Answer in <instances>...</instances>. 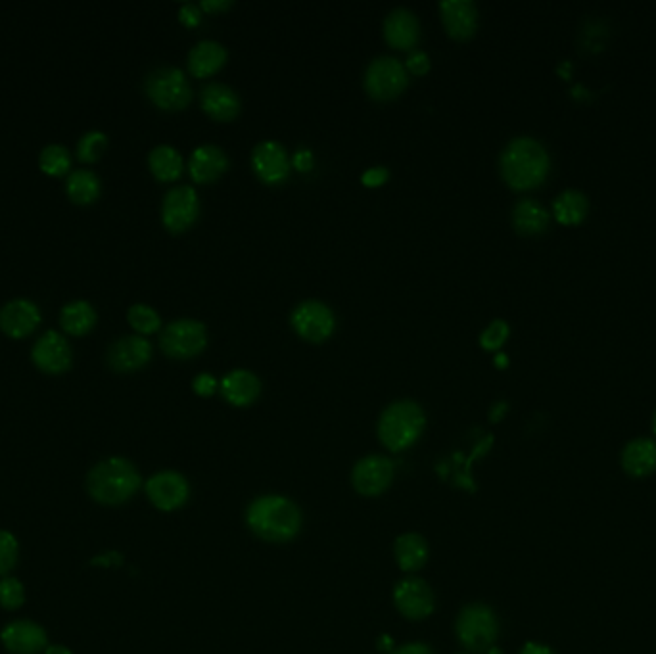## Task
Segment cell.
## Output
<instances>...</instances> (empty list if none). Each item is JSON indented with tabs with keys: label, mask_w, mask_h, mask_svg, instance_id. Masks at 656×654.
<instances>
[{
	"label": "cell",
	"mask_w": 656,
	"mask_h": 654,
	"mask_svg": "<svg viewBox=\"0 0 656 654\" xmlns=\"http://www.w3.org/2000/svg\"><path fill=\"white\" fill-rule=\"evenodd\" d=\"M25 585L14 578V576H4L0 578V607L4 610H18L25 605Z\"/></svg>",
	"instance_id": "d590c367"
},
{
	"label": "cell",
	"mask_w": 656,
	"mask_h": 654,
	"mask_svg": "<svg viewBox=\"0 0 656 654\" xmlns=\"http://www.w3.org/2000/svg\"><path fill=\"white\" fill-rule=\"evenodd\" d=\"M442 22L446 25L449 37L457 41H467L478 27V10L470 0H444L440 4Z\"/></svg>",
	"instance_id": "ffe728a7"
},
{
	"label": "cell",
	"mask_w": 656,
	"mask_h": 654,
	"mask_svg": "<svg viewBox=\"0 0 656 654\" xmlns=\"http://www.w3.org/2000/svg\"><path fill=\"white\" fill-rule=\"evenodd\" d=\"M384 37L390 47L409 50L419 43L421 25L417 16L407 8L392 10L384 20Z\"/></svg>",
	"instance_id": "44dd1931"
},
{
	"label": "cell",
	"mask_w": 656,
	"mask_h": 654,
	"mask_svg": "<svg viewBox=\"0 0 656 654\" xmlns=\"http://www.w3.org/2000/svg\"><path fill=\"white\" fill-rule=\"evenodd\" d=\"M503 411H507V405H505V403H499V405L495 407V411H493V421L501 419V413H503Z\"/></svg>",
	"instance_id": "681fc988"
},
{
	"label": "cell",
	"mask_w": 656,
	"mask_h": 654,
	"mask_svg": "<svg viewBox=\"0 0 656 654\" xmlns=\"http://www.w3.org/2000/svg\"><path fill=\"white\" fill-rule=\"evenodd\" d=\"M501 175L513 190H534L541 187L551 171V160L545 146L530 137H518L501 152Z\"/></svg>",
	"instance_id": "6da1fadb"
},
{
	"label": "cell",
	"mask_w": 656,
	"mask_h": 654,
	"mask_svg": "<svg viewBox=\"0 0 656 654\" xmlns=\"http://www.w3.org/2000/svg\"><path fill=\"white\" fill-rule=\"evenodd\" d=\"M208 344L206 327L196 319H177L164 328L160 346L167 357L192 359L200 355Z\"/></svg>",
	"instance_id": "52a82bcc"
},
{
	"label": "cell",
	"mask_w": 656,
	"mask_h": 654,
	"mask_svg": "<svg viewBox=\"0 0 656 654\" xmlns=\"http://www.w3.org/2000/svg\"><path fill=\"white\" fill-rule=\"evenodd\" d=\"M653 434H655V438H656V411H655V415H653Z\"/></svg>",
	"instance_id": "f907efd6"
},
{
	"label": "cell",
	"mask_w": 656,
	"mask_h": 654,
	"mask_svg": "<svg viewBox=\"0 0 656 654\" xmlns=\"http://www.w3.org/2000/svg\"><path fill=\"white\" fill-rule=\"evenodd\" d=\"M43 654H73L70 647L66 645H48Z\"/></svg>",
	"instance_id": "7dc6e473"
},
{
	"label": "cell",
	"mask_w": 656,
	"mask_h": 654,
	"mask_svg": "<svg viewBox=\"0 0 656 654\" xmlns=\"http://www.w3.org/2000/svg\"><path fill=\"white\" fill-rule=\"evenodd\" d=\"M141 484L139 470L123 457H108L96 463L85 480L89 497L106 507H118L127 503L141 490Z\"/></svg>",
	"instance_id": "7a4b0ae2"
},
{
	"label": "cell",
	"mask_w": 656,
	"mask_h": 654,
	"mask_svg": "<svg viewBox=\"0 0 656 654\" xmlns=\"http://www.w3.org/2000/svg\"><path fill=\"white\" fill-rule=\"evenodd\" d=\"M587 211H589V202L586 194L580 190H564L553 204L555 219L566 227L580 225L586 219Z\"/></svg>",
	"instance_id": "f1b7e54d"
},
{
	"label": "cell",
	"mask_w": 656,
	"mask_h": 654,
	"mask_svg": "<svg viewBox=\"0 0 656 654\" xmlns=\"http://www.w3.org/2000/svg\"><path fill=\"white\" fill-rule=\"evenodd\" d=\"M31 359L43 373L62 374L71 369L73 351L70 342L58 330H47L33 344Z\"/></svg>",
	"instance_id": "7c38bea8"
},
{
	"label": "cell",
	"mask_w": 656,
	"mask_h": 654,
	"mask_svg": "<svg viewBox=\"0 0 656 654\" xmlns=\"http://www.w3.org/2000/svg\"><path fill=\"white\" fill-rule=\"evenodd\" d=\"M227 62V50L217 41H200L188 54V71L194 77H210Z\"/></svg>",
	"instance_id": "d4e9b609"
},
{
	"label": "cell",
	"mask_w": 656,
	"mask_h": 654,
	"mask_svg": "<svg viewBox=\"0 0 656 654\" xmlns=\"http://www.w3.org/2000/svg\"><path fill=\"white\" fill-rule=\"evenodd\" d=\"M394 463L382 455H369L353 468V488L361 495L375 497L392 484Z\"/></svg>",
	"instance_id": "9a60e30c"
},
{
	"label": "cell",
	"mask_w": 656,
	"mask_h": 654,
	"mask_svg": "<svg viewBox=\"0 0 656 654\" xmlns=\"http://www.w3.org/2000/svg\"><path fill=\"white\" fill-rule=\"evenodd\" d=\"M259 392H261V382L258 376L244 369L233 371L221 380L223 398L235 407L252 405L258 399Z\"/></svg>",
	"instance_id": "cb8c5ba5"
},
{
	"label": "cell",
	"mask_w": 656,
	"mask_h": 654,
	"mask_svg": "<svg viewBox=\"0 0 656 654\" xmlns=\"http://www.w3.org/2000/svg\"><path fill=\"white\" fill-rule=\"evenodd\" d=\"M144 91L148 98L162 110H183L192 100V87L185 71L179 68H158L146 77Z\"/></svg>",
	"instance_id": "8992f818"
},
{
	"label": "cell",
	"mask_w": 656,
	"mask_h": 654,
	"mask_svg": "<svg viewBox=\"0 0 656 654\" xmlns=\"http://www.w3.org/2000/svg\"><path fill=\"white\" fill-rule=\"evenodd\" d=\"M290 323L300 338H304L307 342H313V344L325 342L332 336L334 327H336L332 309L317 300H307V302L296 305V309L292 311Z\"/></svg>",
	"instance_id": "9c48e42d"
},
{
	"label": "cell",
	"mask_w": 656,
	"mask_h": 654,
	"mask_svg": "<svg viewBox=\"0 0 656 654\" xmlns=\"http://www.w3.org/2000/svg\"><path fill=\"white\" fill-rule=\"evenodd\" d=\"M518 654H555V651L547 645H541V643H526Z\"/></svg>",
	"instance_id": "f6af8a7d"
},
{
	"label": "cell",
	"mask_w": 656,
	"mask_h": 654,
	"mask_svg": "<svg viewBox=\"0 0 656 654\" xmlns=\"http://www.w3.org/2000/svg\"><path fill=\"white\" fill-rule=\"evenodd\" d=\"M127 319H129V325L135 328L141 336L154 334V332H158L160 327H162V319H160V315H158L150 305H133V307L129 309V313H127Z\"/></svg>",
	"instance_id": "d6a6232c"
},
{
	"label": "cell",
	"mask_w": 656,
	"mask_h": 654,
	"mask_svg": "<svg viewBox=\"0 0 656 654\" xmlns=\"http://www.w3.org/2000/svg\"><path fill=\"white\" fill-rule=\"evenodd\" d=\"M405 68H407V71L415 73V75H424L430 70V58L422 50H415V52L409 54V58L405 62Z\"/></svg>",
	"instance_id": "f35d334b"
},
{
	"label": "cell",
	"mask_w": 656,
	"mask_h": 654,
	"mask_svg": "<svg viewBox=\"0 0 656 654\" xmlns=\"http://www.w3.org/2000/svg\"><path fill=\"white\" fill-rule=\"evenodd\" d=\"M200 215V200L196 190L188 185L171 188L162 204V221L171 233H185Z\"/></svg>",
	"instance_id": "8fae6325"
},
{
	"label": "cell",
	"mask_w": 656,
	"mask_h": 654,
	"mask_svg": "<svg viewBox=\"0 0 656 654\" xmlns=\"http://www.w3.org/2000/svg\"><path fill=\"white\" fill-rule=\"evenodd\" d=\"M252 167L259 179L267 185L284 183L290 175L292 162L284 146L275 141L259 142L252 152Z\"/></svg>",
	"instance_id": "2e32d148"
},
{
	"label": "cell",
	"mask_w": 656,
	"mask_h": 654,
	"mask_svg": "<svg viewBox=\"0 0 656 654\" xmlns=\"http://www.w3.org/2000/svg\"><path fill=\"white\" fill-rule=\"evenodd\" d=\"M396 561L403 572H415L428 561V545L419 534H405L396 541Z\"/></svg>",
	"instance_id": "f546056e"
},
{
	"label": "cell",
	"mask_w": 656,
	"mask_h": 654,
	"mask_svg": "<svg viewBox=\"0 0 656 654\" xmlns=\"http://www.w3.org/2000/svg\"><path fill=\"white\" fill-rule=\"evenodd\" d=\"M106 146H108V137L102 131H89L77 142L75 154L81 162L91 164V162H96V160L102 158Z\"/></svg>",
	"instance_id": "836d02e7"
},
{
	"label": "cell",
	"mask_w": 656,
	"mask_h": 654,
	"mask_svg": "<svg viewBox=\"0 0 656 654\" xmlns=\"http://www.w3.org/2000/svg\"><path fill=\"white\" fill-rule=\"evenodd\" d=\"M549 221H551L549 211L530 198L520 200L513 210V225L516 231L524 236H538L545 233Z\"/></svg>",
	"instance_id": "484cf974"
},
{
	"label": "cell",
	"mask_w": 656,
	"mask_h": 654,
	"mask_svg": "<svg viewBox=\"0 0 656 654\" xmlns=\"http://www.w3.org/2000/svg\"><path fill=\"white\" fill-rule=\"evenodd\" d=\"M150 359L152 344L141 334L119 338L106 353V361L116 373H135L148 365Z\"/></svg>",
	"instance_id": "5bb4252c"
},
{
	"label": "cell",
	"mask_w": 656,
	"mask_h": 654,
	"mask_svg": "<svg viewBox=\"0 0 656 654\" xmlns=\"http://www.w3.org/2000/svg\"><path fill=\"white\" fill-rule=\"evenodd\" d=\"M292 165H294L298 171H302V173L311 171V169H313V165H315L313 152H311V150H307V148L298 150V152L294 154V158H292Z\"/></svg>",
	"instance_id": "b9f144b4"
},
{
	"label": "cell",
	"mask_w": 656,
	"mask_h": 654,
	"mask_svg": "<svg viewBox=\"0 0 656 654\" xmlns=\"http://www.w3.org/2000/svg\"><path fill=\"white\" fill-rule=\"evenodd\" d=\"M202 110L217 121H231L240 112L238 94L225 83H210L200 93Z\"/></svg>",
	"instance_id": "603a6c76"
},
{
	"label": "cell",
	"mask_w": 656,
	"mask_h": 654,
	"mask_svg": "<svg viewBox=\"0 0 656 654\" xmlns=\"http://www.w3.org/2000/svg\"><path fill=\"white\" fill-rule=\"evenodd\" d=\"M246 522L258 538L284 543L298 536L302 528V513L298 505L286 497L263 495L248 507Z\"/></svg>",
	"instance_id": "3957f363"
},
{
	"label": "cell",
	"mask_w": 656,
	"mask_h": 654,
	"mask_svg": "<svg viewBox=\"0 0 656 654\" xmlns=\"http://www.w3.org/2000/svg\"><path fill=\"white\" fill-rule=\"evenodd\" d=\"M622 470L632 478H647L656 472V440L635 438L624 445L620 455Z\"/></svg>",
	"instance_id": "7402d4cb"
},
{
	"label": "cell",
	"mask_w": 656,
	"mask_h": 654,
	"mask_svg": "<svg viewBox=\"0 0 656 654\" xmlns=\"http://www.w3.org/2000/svg\"><path fill=\"white\" fill-rule=\"evenodd\" d=\"M426 417L421 405L403 399L384 409L378 421V438L390 451H403L421 438Z\"/></svg>",
	"instance_id": "277c9868"
},
{
	"label": "cell",
	"mask_w": 656,
	"mask_h": 654,
	"mask_svg": "<svg viewBox=\"0 0 656 654\" xmlns=\"http://www.w3.org/2000/svg\"><path fill=\"white\" fill-rule=\"evenodd\" d=\"M376 647H378L382 653H390V651H392V647H394V641H392L388 635H382V637L378 639Z\"/></svg>",
	"instance_id": "bcb514c9"
},
{
	"label": "cell",
	"mask_w": 656,
	"mask_h": 654,
	"mask_svg": "<svg viewBox=\"0 0 656 654\" xmlns=\"http://www.w3.org/2000/svg\"><path fill=\"white\" fill-rule=\"evenodd\" d=\"M179 20L187 27H196L202 22V8L198 4H192V2L183 4L181 10H179Z\"/></svg>",
	"instance_id": "ab89813d"
},
{
	"label": "cell",
	"mask_w": 656,
	"mask_h": 654,
	"mask_svg": "<svg viewBox=\"0 0 656 654\" xmlns=\"http://www.w3.org/2000/svg\"><path fill=\"white\" fill-rule=\"evenodd\" d=\"M394 603L399 612L409 620H422L434 612V593L419 578H407L399 582L394 591Z\"/></svg>",
	"instance_id": "ac0fdd59"
},
{
	"label": "cell",
	"mask_w": 656,
	"mask_h": 654,
	"mask_svg": "<svg viewBox=\"0 0 656 654\" xmlns=\"http://www.w3.org/2000/svg\"><path fill=\"white\" fill-rule=\"evenodd\" d=\"M0 643L10 654H41L48 647V633L33 620H12L0 630Z\"/></svg>",
	"instance_id": "4fadbf2b"
},
{
	"label": "cell",
	"mask_w": 656,
	"mask_h": 654,
	"mask_svg": "<svg viewBox=\"0 0 656 654\" xmlns=\"http://www.w3.org/2000/svg\"><path fill=\"white\" fill-rule=\"evenodd\" d=\"M495 365H497L499 369H505V367L509 365L507 355H505V353H497V355H495Z\"/></svg>",
	"instance_id": "c3c4849f"
},
{
	"label": "cell",
	"mask_w": 656,
	"mask_h": 654,
	"mask_svg": "<svg viewBox=\"0 0 656 654\" xmlns=\"http://www.w3.org/2000/svg\"><path fill=\"white\" fill-rule=\"evenodd\" d=\"M499 633L497 616L486 605H469L457 618V637L470 653H488Z\"/></svg>",
	"instance_id": "5b68a950"
},
{
	"label": "cell",
	"mask_w": 656,
	"mask_h": 654,
	"mask_svg": "<svg viewBox=\"0 0 656 654\" xmlns=\"http://www.w3.org/2000/svg\"><path fill=\"white\" fill-rule=\"evenodd\" d=\"M459 654H467V653H459Z\"/></svg>",
	"instance_id": "f5cc1de1"
},
{
	"label": "cell",
	"mask_w": 656,
	"mask_h": 654,
	"mask_svg": "<svg viewBox=\"0 0 656 654\" xmlns=\"http://www.w3.org/2000/svg\"><path fill=\"white\" fill-rule=\"evenodd\" d=\"M409 83L407 68L392 56L375 58L365 71V91L375 100H392L405 91Z\"/></svg>",
	"instance_id": "ba28073f"
},
{
	"label": "cell",
	"mask_w": 656,
	"mask_h": 654,
	"mask_svg": "<svg viewBox=\"0 0 656 654\" xmlns=\"http://www.w3.org/2000/svg\"><path fill=\"white\" fill-rule=\"evenodd\" d=\"M148 165L152 175L162 181V183H171L183 175V156L169 144H160L156 146L150 156H148Z\"/></svg>",
	"instance_id": "4316f807"
},
{
	"label": "cell",
	"mask_w": 656,
	"mask_h": 654,
	"mask_svg": "<svg viewBox=\"0 0 656 654\" xmlns=\"http://www.w3.org/2000/svg\"><path fill=\"white\" fill-rule=\"evenodd\" d=\"M39 167L50 177H62L71 169V154L66 146L48 144L41 150Z\"/></svg>",
	"instance_id": "1f68e13d"
},
{
	"label": "cell",
	"mask_w": 656,
	"mask_h": 654,
	"mask_svg": "<svg viewBox=\"0 0 656 654\" xmlns=\"http://www.w3.org/2000/svg\"><path fill=\"white\" fill-rule=\"evenodd\" d=\"M488 654H503V653H501L499 649H495V647H493V649H490V651H488Z\"/></svg>",
	"instance_id": "816d5d0a"
},
{
	"label": "cell",
	"mask_w": 656,
	"mask_h": 654,
	"mask_svg": "<svg viewBox=\"0 0 656 654\" xmlns=\"http://www.w3.org/2000/svg\"><path fill=\"white\" fill-rule=\"evenodd\" d=\"M20 561V541L8 532L0 530V578L10 576V572L18 566Z\"/></svg>",
	"instance_id": "e575fe53"
},
{
	"label": "cell",
	"mask_w": 656,
	"mask_h": 654,
	"mask_svg": "<svg viewBox=\"0 0 656 654\" xmlns=\"http://www.w3.org/2000/svg\"><path fill=\"white\" fill-rule=\"evenodd\" d=\"M41 323V309L35 302L16 298L0 307V330L16 340L29 336Z\"/></svg>",
	"instance_id": "e0dca14e"
},
{
	"label": "cell",
	"mask_w": 656,
	"mask_h": 654,
	"mask_svg": "<svg viewBox=\"0 0 656 654\" xmlns=\"http://www.w3.org/2000/svg\"><path fill=\"white\" fill-rule=\"evenodd\" d=\"M144 491L156 509L169 513L181 509L187 503L190 488L183 474L175 470H162L146 480Z\"/></svg>",
	"instance_id": "30bf717a"
},
{
	"label": "cell",
	"mask_w": 656,
	"mask_h": 654,
	"mask_svg": "<svg viewBox=\"0 0 656 654\" xmlns=\"http://www.w3.org/2000/svg\"><path fill=\"white\" fill-rule=\"evenodd\" d=\"M217 386H219V382L215 380V376L206 373L198 374V376L194 378V382H192L194 392H196L198 396H202V398H210V396H213V394L217 392Z\"/></svg>",
	"instance_id": "74e56055"
},
{
	"label": "cell",
	"mask_w": 656,
	"mask_h": 654,
	"mask_svg": "<svg viewBox=\"0 0 656 654\" xmlns=\"http://www.w3.org/2000/svg\"><path fill=\"white\" fill-rule=\"evenodd\" d=\"M229 6H231L229 0H204V2L200 4V8L206 10V12H223V10H227Z\"/></svg>",
	"instance_id": "7bdbcfd3"
},
{
	"label": "cell",
	"mask_w": 656,
	"mask_h": 654,
	"mask_svg": "<svg viewBox=\"0 0 656 654\" xmlns=\"http://www.w3.org/2000/svg\"><path fill=\"white\" fill-rule=\"evenodd\" d=\"M229 169L227 154L215 144H202L198 146L188 162V171L194 183L208 185L217 181Z\"/></svg>",
	"instance_id": "d6986e66"
},
{
	"label": "cell",
	"mask_w": 656,
	"mask_h": 654,
	"mask_svg": "<svg viewBox=\"0 0 656 654\" xmlns=\"http://www.w3.org/2000/svg\"><path fill=\"white\" fill-rule=\"evenodd\" d=\"M388 177H390V173H388L386 167H371V169H367L363 173L361 181H363L365 187H380V185H384L388 181Z\"/></svg>",
	"instance_id": "60d3db41"
},
{
	"label": "cell",
	"mask_w": 656,
	"mask_h": 654,
	"mask_svg": "<svg viewBox=\"0 0 656 654\" xmlns=\"http://www.w3.org/2000/svg\"><path fill=\"white\" fill-rule=\"evenodd\" d=\"M392 654H434L430 647L422 645V643H411V645H405L401 647L398 651H394Z\"/></svg>",
	"instance_id": "ee69618b"
},
{
	"label": "cell",
	"mask_w": 656,
	"mask_h": 654,
	"mask_svg": "<svg viewBox=\"0 0 656 654\" xmlns=\"http://www.w3.org/2000/svg\"><path fill=\"white\" fill-rule=\"evenodd\" d=\"M96 319H98V315H96L93 305L85 300H75V302L64 305L62 313H60V325L70 336L89 334L96 325Z\"/></svg>",
	"instance_id": "83f0119b"
},
{
	"label": "cell",
	"mask_w": 656,
	"mask_h": 654,
	"mask_svg": "<svg viewBox=\"0 0 656 654\" xmlns=\"http://www.w3.org/2000/svg\"><path fill=\"white\" fill-rule=\"evenodd\" d=\"M66 190L68 196L75 204H93L94 200H98L100 192H102V183L98 179V175L89 171V169H75L71 171L66 183Z\"/></svg>",
	"instance_id": "4dcf8cb0"
},
{
	"label": "cell",
	"mask_w": 656,
	"mask_h": 654,
	"mask_svg": "<svg viewBox=\"0 0 656 654\" xmlns=\"http://www.w3.org/2000/svg\"><path fill=\"white\" fill-rule=\"evenodd\" d=\"M511 334V328L507 325V321L503 319H495L492 321L486 330L480 334V346L484 350L488 351H497L509 338Z\"/></svg>",
	"instance_id": "8d00e7d4"
}]
</instances>
